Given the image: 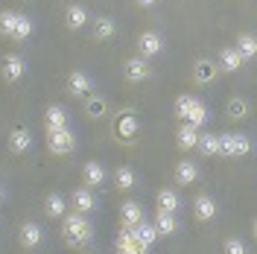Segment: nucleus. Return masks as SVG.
<instances>
[{
    "label": "nucleus",
    "mask_w": 257,
    "mask_h": 254,
    "mask_svg": "<svg viewBox=\"0 0 257 254\" xmlns=\"http://www.w3.org/2000/svg\"><path fill=\"white\" fill-rule=\"evenodd\" d=\"M6 202V187H3V181H0V205Z\"/></svg>",
    "instance_id": "obj_38"
},
{
    "label": "nucleus",
    "mask_w": 257,
    "mask_h": 254,
    "mask_svg": "<svg viewBox=\"0 0 257 254\" xmlns=\"http://www.w3.org/2000/svg\"><path fill=\"white\" fill-rule=\"evenodd\" d=\"M231 143H234V158H245L251 155V138L242 132H231Z\"/></svg>",
    "instance_id": "obj_33"
},
{
    "label": "nucleus",
    "mask_w": 257,
    "mask_h": 254,
    "mask_svg": "<svg viewBox=\"0 0 257 254\" xmlns=\"http://www.w3.org/2000/svg\"><path fill=\"white\" fill-rule=\"evenodd\" d=\"M222 254H248V245L240 237H228L222 242Z\"/></svg>",
    "instance_id": "obj_36"
},
{
    "label": "nucleus",
    "mask_w": 257,
    "mask_h": 254,
    "mask_svg": "<svg viewBox=\"0 0 257 254\" xmlns=\"http://www.w3.org/2000/svg\"><path fill=\"white\" fill-rule=\"evenodd\" d=\"M181 205H184V199H181V193H178L176 187H161V190L155 193V207H158V210L178 213Z\"/></svg>",
    "instance_id": "obj_19"
},
{
    "label": "nucleus",
    "mask_w": 257,
    "mask_h": 254,
    "mask_svg": "<svg viewBox=\"0 0 257 254\" xmlns=\"http://www.w3.org/2000/svg\"><path fill=\"white\" fill-rule=\"evenodd\" d=\"M135 47H138V56H144V59H158V56H164V50H167V38L158 30H144L138 35Z\"/></svg>",
    "instance_id": "obj_4"
},
{
    "label": "nucleus",
    "mask_w": 257,
    "mask_h": 254,
    "mask_svg": "<svg viewBox=\"0 0 257 254\" xmlns=\"http://www.w3.org/2000/svg\"><path fill=\"white\" fill-rule=\"evenodd\" d=\"M138 132H141V126H138V117H135V114H123V117L117 120V135H120L123 141H135Z\"/></svg>",
    "instance_id": "obj_31"
},
{
    "label": "nucleus",
    "mask_w": 257,
    "mask_h": 254,
    "mask_svg": "<svg viewBox=\"0 0 257 254\" xmlns=\"http://www.w3.org/2000/svg\"><path fill=\"white\" fill-rule=\"evenodd\" d=\"M128 231H132V234H135V239H138V242H144L146 248H152V245H155V242H158V231H155V225L149 222V219H144V222H138L135 225V228H128Z\"/></svg>",
    "instance_id": "obj_30"
},
{
    "label": "nucleus",
    "mask_w": 257,
    "mask_h": 254,
    "mask_svg": "<svg viewBox=\"0 0 257 254\" xmlns=\"http://www.w3.org/2000/svg\"><path fill=\"white\" fill-rule=\"evenodd\" d=\"M248 114H251V102L245 96H231L228 99V105H225V117L228 120H245Z\"/></svg>",
    "instance_id": "obj_29"
},
{
    "label": "nucleus",
    "mask_w": 257,
    "mask_h": 254,
    "mask_svg": "<svg viewBox=\"0 0 257 254\" xmlns=\"http://www.w3.org/2000/svg\"><path fill=\"white\" fill-rule=\"evenodd\" d=\"M216 67H219V73H240L242 67H245V62H242V56L234 50V44H231V47L219 50V56H216Z\"/></svg>",
    "instance_id": "obj_17"
},
{
    "label": "nucleus",
    "mask_w": 257,
    "mask_h": 254,
    "mask_svg": "<svg viewBox=\"0 0 257 254\" xmlns=\"http://www.w3.org/2000/svg\"><path fill=\"white\" fill-rule=\"evenodd\" d=\"M59 222H62V239L70 245V248H85V245H91V239H94V222H91V213L67 210Z\"/></svg>",
    "instance_id": "obj_1"
},
{
    "label": "nucleus",
    "mask_w": 257,
    "mask_h": 254,
    "mask_svg": "<svg viewBox=\"0 0 257 254\" xmlns=\"http://www.w3.org/2000/svg\"><path fill=\"white\" fill-rule=\"evenodd\" d=\"M85 111L91 114V117H105V111H108V99H105L102 94L85 96Z\"/></svg>",
    "instance_id": "obj_32"
},
{
    "label": "nucleus",
    "mask_w": 257,
    "mask_h": 254,
    "mask_svg": "<svg viewBox=\"0 0 257 254\" xmlns=\"http://www.w3.org/2000/svg\"><path fill=\"white\" fill-rule=\"evenodd\" d=\"M67 207L76 210V213H94L96 210V193L91 187H76V190L67 196Z\"/></svg>",
    "instance_id": "obj_11"
},
{
    "label": "nucleus",
    "mask_w": 257,
    "mask_h": 254,
    "mask_svg": "<svg viewBox=\"0 0 257 254\" xmlns=\"http://www.w3.org/2000/svg\"><path fill=\"white\" fill-rule=\"evenodd\" d=\"M146 219V210L141 202H135V199H126L123 205H120V228H135L138 222H144Z\"/></svg>",
    "instance_id": "obj_16"
},
{
    "label": "nucleus",
    "mask_w": 257,
    "mask_h": 254,
    "mask_svg": "<svg viewBox=\"0 0 257 254\" xmlns=\"http://www.w3.org/2000/svg\"><path fill=\"white\" fill-rule=\"evenodd\" d=\"M44 239H47V234H44L41 222H35V219H27V222L18 228V242H21V248H27V251L41 248Z\"/></svg>",
    "instance_id": "obj_7"
},
{
    "label": "nucleus",
    "mask_w": 257,
    "mask_h": 254,
    "mask_svg": "<svg viewBox=\"0 0 257 254\" xmlns=\"http://www.w3.org/2000/svg\"><path fill=\"white\" fill-rule=\"evenodd\" d=\"M208 120H210L208 102H205L202 96H196V99H193V108H190V114H187V120H184V123H190L193 129H202Z\"/></svg>",
    "instance_id": "obj_27"
},
{
    "label": "nucleus",
    "mask_w": 257,
    "mask_h": 254,
    "mask_svg": "<svg viewBox=\"0 0 257 254\" xmlns=\"http://www.w3.org/2000/svg\"><path fill=\"white\" fill-rule=\"evenodd\" d=\"M91 9L88 6H82V3H70L67 9H64V27L70 32H82L88 24H91Z\"/></svg>",
    "instance_id": "obj_13"
},
{
    "label": "nucleus",
    "mask_w": 257,
    "mask_h": 254,
    "mask_svg": "<svg viewBox=\"0 0 257 254\" xmlns=\"http://www.w3.org/2000/svg\"><path fill=\"white\" fill-rule=\"evenodd\" d=\"M135 3H138L141 9H155V6H158L161 0H135Z\"/></svg>",
    "instance_id": "obj_37"
},
{
    "label": "nucleus",
    "mask_w": 257,
    "mask_h": 254,
    "mask_svg": "<svg viewBox=\"0 0 257 254\" xmlns=\"http://www.w3.org/2000/svg\"><path fill=\"white\" fill-rule=\"evenodd\" d=\"M196 152H199L202 158H213V155H219V135H216V132H199Z\"/></svg>",
    "instance_id": "obj_26"
},
{
    "label": "nucleus",
    "mask_w": 257,
    "mask_h": 254,
    "mask_svg": "<svg viewBox=\"0 0 257 254\" xmlns=\"http://www.w3.org/2000/svg\"><path fill=\"white\" fill-rule=\"evenodd\" d=\"M114 248H117V254H149V248H146L144 242H138L128 228H120V231H117Z\"/></svg>",
    "instance_id": "obj_18"
},
{
    "label": "nucleus",
    "mask_w": 257,
    "mask_h": 254,
    "mask_svg": "<svg viewBox=\"0 0 257 254\" xmlns=\"http://www.w3.org/2000/svg\"><path fill=\"white\" fill-rule=\"evenodd\" d=\"M27 70H30V64H27V59L21 53H6L0 59V79L6 82V85H18L27 76Z\"/></svg>",
    "instance_id": "obj_3"
},
{
    "label": "nucleus",
    "mask_w": 257,
    "mask_h": 254,
    "mask_svg": "<svg viewBox=\"0 0 257 254\" xmlns=\"http://www.w3.org/2000/svg\"><path fill=\"white\" fill-rule=\"evenodd\" d=\"M67 210H70L67 207V196H62V193H56V190L44 196V213H47L50 219H62Z\"/></svg>",
    "instance_id": "obj_23"
},
{
    "label": "nucleus",
    "mask_w": 257,
    "mask_h": 254,
    "mask_svg": "<svg viewBox=\"0 0 257 254\" xmlns=\"http://www.w3.org/2000/svg\"><path fill=\"white\" fill-rule=\"evenodd\" d=\"M76 132L70 126L64 129H56V132H47V149L50 155H56V158H64V155H73L76 152Z\"/></svg>",
    "instance_id": "obj_2"
},
{
    "label": "nucleus",
    "mask_w": 257,
    "mask_h": 254,
    "mask_svg": "<svg viewBox=\"0 0 257 254\" xmlns=\"http://www.w3.org/2000/svg\"><path fill=\"white\" fill-rule=\"evenodd\" d=\"M193 99H196V94H181V96H176V105H173V111H176V117L181 120V123H184V120H187V114H190Z\"/></svg>",
    "instance_id": "obj_34"
},
{
    "label": "nucleus",
    "mask_w": 257,
    "mask_h": 254,
    "mask_svg": "<svg viewBox=\"0 0 257 254\" xmlns=\"http://www.w3.org/2000/svg\"><path fill=\"white\" fill-rule=\"evenodd\" d=\"M123 79L128 85L149 82L152 79V64H149V59H144V56H128L126 62H123Z\"/></svg>",
    "instance_id": "obj_6"
},
{
    "label": "nucleus",
    "mask_w": 257,
    "mask_h": 254,
    "mask_svg": "<svg viewBox=\"0 0 257 254\" xmlns=\"http://www.w3.org/2000/svg\"><path fill=\"white\" fill-rule=\"evenodd\" d=\"M6 146L12 155H27L32 149V132L27 126H12L6 135Z\"/></svg>",
    "instance_id": "obj_12"
},
{
    "label": "nucleus",
    "mask_w": 257,
    "mask_h": 254,
    "mask_svg": "<svg viewBox=\"0 0 257 254\" xmlns=\"http://www.w3.org/2000/svg\"><path fill=\"white\" fill-rule=\"evenodd\" d=\"M91 38L94 41H99V44H108V41H114L117 38V32H120V24L114 21L111 15H96L91 18Z\"/></svg>",
    "instance_id": "obj_8"
},
{
    "label": "nucleus",
    "mask_w": 257,
    "mask_h": 254,
    "mask_svg": "<svg viewBox=\"0 0 257 254\" xmlns=\"http://www.w3.org/2000/svg\"><path fill=\"white\" fill-rule=\"evenodd\" d=\"M70 126V114L64 105L59 102H50L47 108H44V132H56V129H64Z\"/></svg>",
    "instance_id": "obj_15"
},
{
    "label": "nucleus",
    "mask_w": 257,
    "mask_h": 254,
    "mask_svg": "<svg viewBox=\"0 0 257 254\" xmlns=\"http://www.w3.org/2000/svg\"><path fill=\"white\" fill-rule=\"evenodd\" d=\"M105 181H108V170H105V164L102 161H85L82 164V184L85 187H105Z\"/></svg>",
    "instance_id": "obj_14"
},
{
    "label": "nucleus",
    "mask_w": 257,
    "mask_h": 254,
    "mask_svg": "<svg viewBox=\"0 0 257 254\" xmlns=\"http://www.w3.org/2000/svg\"><path fill=\"white\" fill-rule=\"evenodd\" d=\"M199 132H202V129H193L190 123H181V126L176 129V146L181 152H193V149H196V141H199Z\"/></svg>",
    "instance_id": "obj_24"
},
{
    "label": "nucleus",
    "mask_w": 257,
    "mask_h": 254,
    "mask_svg": "<svg viewBox=\"0 0 257 254\" xmlns=\"http://www.w3.org/2000/svg\"><path fill=\"white\" fill-rule=\"evenodd\" d=\"M32 35H35V21H32L30 15H24V12H18L15 30H12V38H9V41H15V44H24V41H30Z\"/></svg>",
    "instance_id": "obj_25"
},
{
    "label": "nucleus",
    "mask_w": 257,
    "mask_h": 254,
    "mask_svg": "<svg viewBox=\"0 0 257 254\" xmlns=\"http://www.w3.org/2000/svg\"><path fill=\"white\" fill-rule=\"evenodd\" d=\"M111 181H114V187L120 193H132L138 184H141V175L135 173L132 167H126V164H120L117 170L111 173Z\"/></svg>",
    "instance_id": "obj_20"
},
{
    "label": "nucleus",
    "mask_w": 257,
    "mask_h": 254,
    "mask_svg": "<svg viewBox=\"0 0 257 254\" xmlns=\"http://www.w3.org/2000/svg\"><path fill=\"white\" fill-rule=\"evenodd\" d=\"M15 21H18V12H15V9H3V12H0V35H3V38H12Z\"/></svg>",
    "instance_id": "obj_35"
},
{
    "label": "nucleus",
    "mask_w": 257,
    "mask_h": 254,
    "mask_svg": "<svg viewBox=\"0 0 257 254\" xmlns=\"http://www.w3.org/2000/svg\"><path fill=\"white\" fill-rule=\"evenodd\" d=\"M216 76H219V67L213 59H196V64H193V82L196 85H210V82H216Z\"/></svg>",
    "instance_id": "obj_21"
},
{
    "label": "nucleus",
    "mask_w": 257,
    "mask_h": 254,
    "mask_svg": "<svg viewBox=\"0 0 257 254\" xmlns=\"http://www.w3.org/2000/svg\"><path fill=\"white\" fill-rule=\"evenodd\" d=\"M193 219L196 222H213L216 219V213H219V205H216V199L210 196V193H199L196 199H193Z\"/></svg>",
    "instance_id": "obj_10"
},
{
    "label": "nucleus",
    "mask_w": 257,
    "mask_h": 254,
    "mask_svg": "<svg viewBox=\"0 0 257 254\" xmlns=\"http://www.w3.org/2000/svg\"><path fill=\"white\" fill-rule=\"evenodd\" d=\"M64 88H67L70 96L85 99V96H91L96 91V82H94V76H91L88 70H70L67 79H64Z\"/></svg>",
    "instance_id": "obj_5"
},
{
    "label": "nucleus",
    "mask_w": 257,
    "mask_h": 254,
    "mask_svg": "<svg viewBox=\"0 0 257 254\" xmlns=\"http://www.w3.org/2000/svg\"><path fill=\"white\" fill-rule=\"evenodd\" d=\"M152 225H155V231H158V237H176L181 222H178L176 213H167V210H155V216H152Z\"/></svg>",
    "instance_id": "obj_22"
},
{
    "label": "nucleus",
    "mask_w": 257,
    "mask_h": 254,
    "mask_svg": "<svg viewBox=\"0 0 257 254\" xmlns=\"http://www.w3.org/2000/svg\"><path fill=\"white\" fill-rule=\"evenodd\" d=\"M199 178H202V167L193 158L176 161V167H173V181H176L178 187H193Z\"/></svg>",
    "instance_id": "obj_9"
},
{
    "label": "nucleus",
    "mask_w": 257,
    "mask_h": 254,
    "mask_svg": "<svg viewBox=\"0 0 257 254\" xmlns=\"http://www.w3.org/2000/svg\"><path fill=\"white\" fill-rule=\"evenodd\" d=\"M234 50L242 56V62H254L257 56V38L251 32H240L237 35V41H234Z\"/></svg>",
    "instance_id": "obj_28"
}]
</instances>
